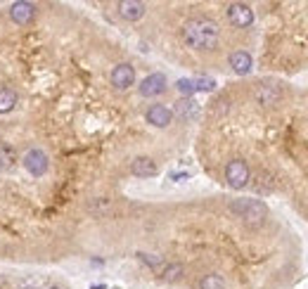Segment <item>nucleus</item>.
<instances>
[{
    "label": "nucleus",
    "instance_id": "1",
    "mask_svg": "<svg viewBox=\"0 0 308 289\" xmlns=\"http://www.w3.org/2000/svg\"><path fill=\"white\" fill-rule=\"evenodd\" d=\"M183 40L192 50H216L221 40V26L214 19H190L183 24Z\"/></svg>",
    "mask_w": 308,
    "mask_h": 289
},
{
    "label": "nucleus",
    "instance_id": "2",
    "mask_svg": "<svg viewBox=\"0 0 308 289\" xmlns=\"http://www.w3.org/2000/svg\"><path fill=\"white\" fill-rule=\"evenodd\" d=\"M232 213H237V218H242V223L249 227L263 225V220L268 216V209L261 199H237L230 204Z\"/></svg>",
    "mask_w": 308,
    "mask_h": 289
},
{
    "label": "nucleus",
    "instance_id": "3",
    "mask_svg": "<svg viewBox=\"0 0 308 289\" xmlns=\"http://www.w3.org/2000/svg\"><path fill=\"white\" fill-rule=\"evenodd\" d=\"M249 178H251V173H249V166H246L244 159L228 161V166H225V180H228V185L232 190H244L249 185Z\"/></svg>",
    "mask_w": 308,
    "mask_h": 289
},
{
    "label": "nucleus",
    "instance_id": "4",
    "mask_svg": "<svg viewBox=\"0 0 308 289\" xmlns=\"http://www.w3.org/2000/svg\"><path fill=\"white\" fill-rule=\"evenodd\" d=\"M228 19H230L232 26L246 29V26L254 24V10L249 8L246 3H230L228 5Z\"/></svg>",
    "mask_w": 308,
    "mask_h": 289
},
{
    "label": "nucleus",
    "instance_id": "5",
    "mask_svg": "<svg viewBox=\"0 0 308 289\" xmlns=\"http://www.w3.org/2000/svg\"><path fill=\"white\" fill-rule=\"evenodd\" d=\"M47 166H50V159L43 149H29L26 154H24V168L31 173V176H43L47 171Z\"/></svg>",
    "mask_w": 308,
    "mask_h": 289
},
{
    "label": "nucleus",
    "instance_id": "6",
    "mask_svg": "<svg viewBox=\"0 0 308 289\" xmlns=\"http://www.w3.org/2000/svg\"><path fill=\"white\" fill-rule=\"evenodd\" d=\"M135 83V69L131 64H116L112 71V86L116 90H128Z\"/></svg>",
    "mask_w": 308,
    "mask_h": 289
},
{
    "label": "nucleus",
    "instance_id": "7",
    "mask_svg": "<svg viewBox=\"0 0 308 289\" xmlns=\"http://www.w3.org/2000/svg\"><path fill=\"white\" fill-rule=\"evenodd\" d=\"M166 90V76L164 74H149V76L140 83V95L142 97H157Z\"/></svg>",
    "mask_w": 308,
    "mask_h": 289
},
{
    "label": "nucleus",
    "instance_id": "8",
    "mask_svg": "<svg viewBox=\"0 0 308 289\" xmlns=\"http://www.w3.org/2000/svg\"><path fill=\"white\" fill-rule=\"evenodd\" d=\"M173 121V111L166 104H152L147 109V124H152L154 128H166Z\"/></svg>",
    "mask_w": 308,
    "mask_h": 289
},
{
    "label": "nucleus",
    "instance_id": "9",
    "mask_svg": "<svg viewBox=\"0 0 308 289\" xmlns=\"http://www.w3.org/2000/svg\"><path fill=\"white\" fill-rule=\"evenodd\" d=\"M36 15V8H33V3H26V0H17L10 5V19L15 24H29Z\"/></svg>",
    "mask_w": 308,
    "mask_h": 289
},
{
    "label": "nucleus",
    "instance_id": "10",
    "mask_svg": "<svg viewBox=\"0 0 308 289\" xmlns=\"http://www.w3.org/2000/svg\"><path fill=\"white\" fill-rule=\"evenodd\" d=\"M147 12V5L140 3V0H121L119 3V15L126 19V22H138L142 19Z\"/></svg>",
    "mask_w": 308,
    "mask_h": 289
},
{
    "label": "nucleus",
    "instance_id": "11",
    "mask_svg": "<svg viewBox=\"0 0 308 289\" xmlns=\"http://www.w3.org/2000/svg\"><path fill=\"white\" fill-rule=\"evenodd\" d=\"M230 67H232V71H235L237 76H244V74L251 71L254 60H251V55L244 52V50H235V52L230 55Z\"/></svg>",
    "mask_w": 308,
    "mask_h": 289
},
{
    "label": "nucleus",
    "instance_id": "12",
    "mask_svg": "<svg viewBox=\"0 0 308 289\" xmlns=\"http://www.w3.org/2000/svg\"><path fill=\"white\" fill-rule=\"evenodd\" d=\"M131 173L138 178H152V176H157V164L149 156H138V159H133Z\"/></svg>",
    "mask_w": 308,
    "mask_h": 289
},
{
    "label": "nucleus",
    "instance_id": "13",
    "mask_svg": "<svg viewBox=\"0 0 308 289\" xmlns=\"http://www.w3.org/2000/svg\"><path fill=\"white\" fill-rule=\"evenodd\" d=\"M176 114L183 121H194V119L199 117V104L192 100V97H183V100L176 104Z\"/></svg>",
    "mask_w": 308,
    "mask_h": 289
},
{
    "label": "nucleus",
    "instance_id": "14",
    "mask_svg": "<svg viewBox=\"0 0 308 289\" xmlns=\"http://www.w3.org/2000/svg\"><path fill=\"white\" fill-rule=\"evenodd\" d=\"M17 107V93L12 88H0V114H8Z\"/></svg>",
    "mask_w": 308,
    "mask_h": 289
},
{
    "label": "nucleus",
    "instance_id": "15",
    "mask_svg": "<svg viewBox=\"0 0 308 289\" xmlns=\"http://www.w3.org/2000/svg\"><path fill=\"white\" fill-rule=\"evenodd\" d=\"M256 97H259V102L261 104H266V107H273V104H277V100H280V88L275 86H263L259 93H256Z\"/></svg>",
    "mask_w": 308,
    "mask_h": 289
},
{
    "label": "nucleus",
    "instance_id": "16",
    "mask_svg": "<svg viewBox=\"0 0 308 289\" xmlns=\"http://www.w3.org/2000/svg\"><path fill=\"white\" fill-rule=\"evenodd\" d=\"M15 164H17L15 149L10 147V145H0V168H3V171H10Z\"/></svg>",
    "mask_w": 308,
    "mask_h": 289
},
{
    "label": "nucleus",
    "instance_id": "17",
    "mask_svg": "<svg viewBox=\"0 0 308 289\" xmlns=\"http://www.w3.org/2000/svg\"><path fill=\"white\" fill-rule=\"evenodd\" d=\"M199 289H225V280L218 273H209L201 277Z\"/></svg>",
    "mask_w": 308,
    "mask_h": 289
},
{
    "label": "nucleus",
    "instance_id": "18",
    "mask_svg": "<svg viewBox=\"0 0 308 289\" xmlns=\"http://www.w3.org/2000/svg\"><path fill=\"white\" fill-rule=\"evenodd\" d=\"M192 83H194V90H201V93H211V90L216 88V81L214 78H207V76L194 78Z\"/></svg>",
    "mask_w": 308,
    "mask_h": 289
},
{
    "label": "nucleus",
    "instance_id": "19",
    "mask_svg": "<svg viewBox=\"0 0 308 289\" xmlns=\"http://www.w3.org/2000/svg\"><path fill=\"white\" fill-rule=\"evenodd\" d=\"M180 275H183V266H180V263H171V266L164 268V280L173 282V280H178Z\"/></svg>",
    "mask_w": 308,
    "mask_h": 289
},
{
    "label": "nucleus",
    "instance_id": "20",
    "mask_svg": "<svg viewBox=\"0 0 308 289\" xmlns=\"http://www.w3.org/2000/svg\"><path fill=\"white\" fill-rule=\"evenodd\" d=\"M176 88H178V93L183 95V97H190V95L194 93V83L190 81V78H180L176 83Z\"/></svg>",
    "mask_w": 308,
    "mask_h": 289
},
{
    "label": "nucleus",
    "instance_id": "21",
    "mask_svg": "<svg viewBox=\"0 0 308 289\" xmlns=\"http://www.w3.org/2000/svg\"><path fill=\"white\" fill-rule=\"evenodd\" d=\"M171 178L173 180H185V178H190V173H173Z\"/></svg>",
    "mask_w": 308,
    "mask_h": 289
},
{
    "label": "nucleus",
    "instance_id": "22",
    "mask_svg": "<svg viewBox=\"0 0 308 289\" xmlns=\"http://www.w3.org/2000/svg\"><path fill=\"white\" fill-rule=\"evenodd\" d=\"M50 289H60V287H50Z\"/></svg>",
    "mask_w": 308,
    "mask_h": 289
}]
</instances>
